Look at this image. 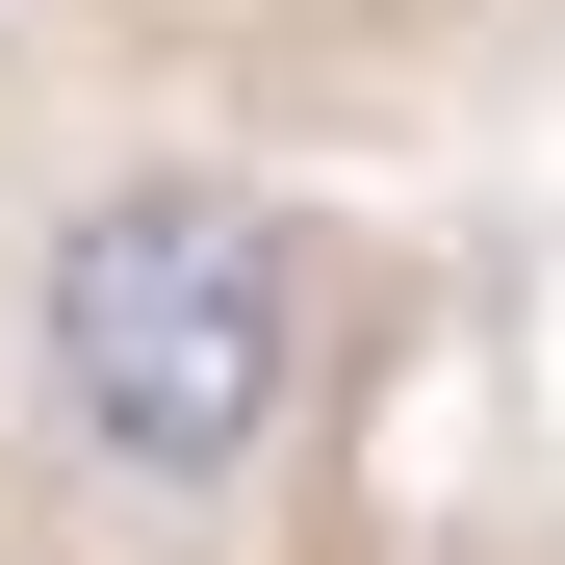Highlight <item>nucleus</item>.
Listing matches in <instances>:
<instances>
[{"label":"nucleus","mask_w":565,"mask_h":565,"mask_svg":"<svg viewBox=\"0 0 565 565\" xmlns=\"http://www.w3.org/2000/svg\"><path fill=\"white\" fill-rule=\"evenodd\" d=\"M26 360H52V437L104 489H232L309 386V257L232 180H104L26 282Z\"/></svg>","instance_id":"obj_1"}]
</instances>
